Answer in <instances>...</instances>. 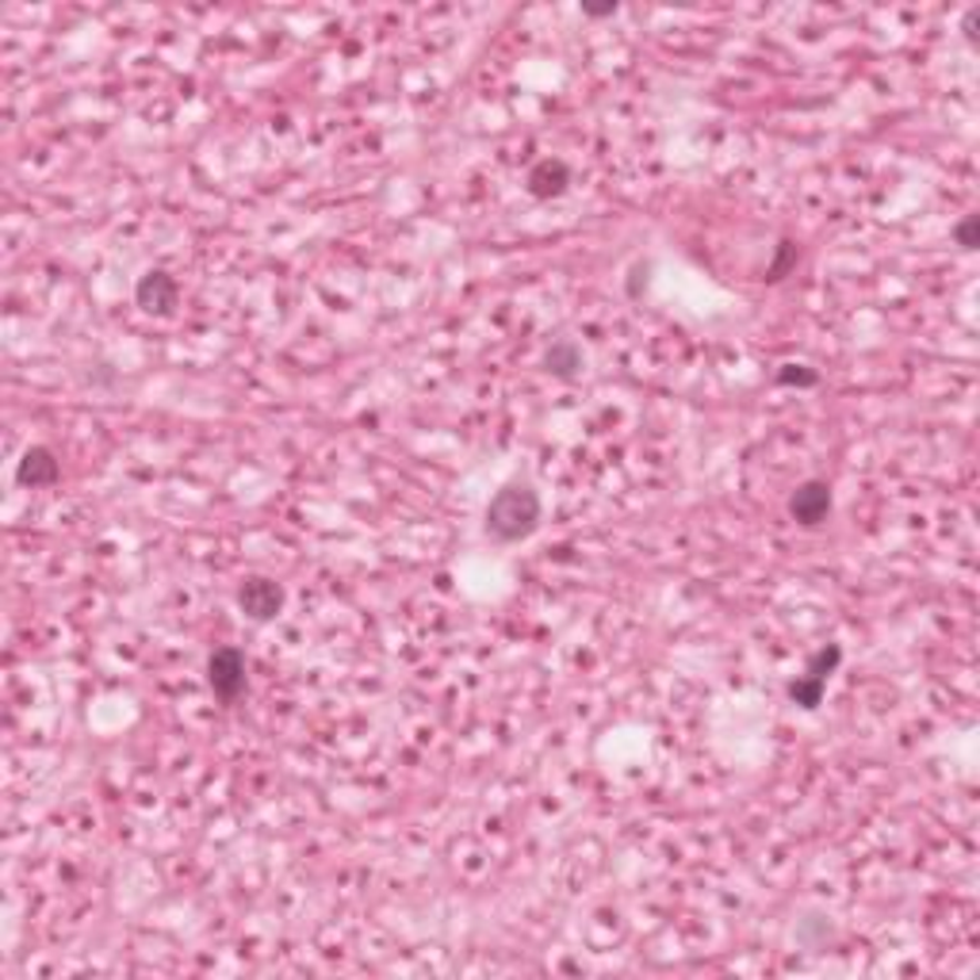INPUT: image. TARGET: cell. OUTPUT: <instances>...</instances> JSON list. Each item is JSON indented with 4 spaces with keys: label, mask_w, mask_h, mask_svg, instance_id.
I'll list each match as a JSON object with an SVG mask.
<instances>
[{
    "label": "cell",
    "mask_w": 980,
    "mask_h": 980,
    "mask_svg": "<svg viewBox=\"0 0 980 980\" xmlns=\"http://www.w3.org/2000/svg\"><path fill=\"white\" fill-rule=\"evenodd\" d=\"M207 686L219 701H238L246 694V655L238 647H219L207 659Z\"/></svg>",
    "instance_id": "3"
},
{
    "label": "cell",
    "mask_w": 980,
    "mask_h": 980,
    "mask_svg": "<svg viewBox=\"0 0 980 980\" xmlns=\"http://www.w3.org/2000/svg\"><path fill=\"white\" fill-rule=\"evenodd\" d=\"M953 238H958L961 249H977L980 246V215H966V219L953 227Z\"/></svg>",
    "instance_id": "11"
},
{
    "label": "cell",
    "mask_w": 980,
    "mask_h": 980,
    "mask_svg": "<svg viewBox=\"0 0 980 980\" xmlns=\"http://www.w3.org/2000/svg\"><path fill=\"white\" fill-rule=\"evenodd\" d=\"M58 476H62V463H58V456L50 452L46 445H31L28 452H23L20 468H15V483L20 487H54Z\"/></svg>",
    "instance_id": "7"
},
{
    "label": "cell",
    "mask_w": 980,
    "mask_h": 980,
    "mask_svg": "<svg viewBox=\"0 0 980 980\" xmlns=\"http://www.w3.org/2000/svg\"><path fill=\"white\" fill-rule=\"evenodd\" d=\"M284 586L277 583V578H264V575H249L242 578V586H238V605H242V613L249 621H272L280 617V609H284Z\"/></svg>",
    "instance_id": "5"
},
{
    "label": "cell",
    "mask_w": 980,
    "mask_h": 980,
    "mask_svg": "<svg viewBox=\"0 0 980 980\" xmlns=\"http://www.w3.org/2000/svg\"><path fill=\"white\" fill-rule=\"evenodd\" d=\"M778 384H782V387H816L820 372L804 368V364H782V372H778Z\"/></svg>",
    "instance_id": "10"
},
{
    "label": "cell",
    "mask_w": 980,
    "mask_h": 980,
    "mask_svg": "<svg viewBox=\"0 0 980 980\" xmlns=\"http://www.w3.org/2000/svg\"><path fill=\"white\" fill-rule=\"evenodd\" d=\"M796 264V246L793 242H782V253H778V261L770 264V272H767V280H782L789 269H793Z\"/></svg>",
    "instance_id": "12"
},
{
    "label": "cell",
    "mask_w": 980,
    "mask_h": 980,
    "mask_svg": "<svg viewBox=\"0 0 980 980\" xmlns=\"http://www.w3.org/2000/svg\"><path fill=\"white\" fill-rule=\"evenodd\" d=\"M544 368L552 372V376H560V379H575L578 372L586 368V356H583V348L571 342V337H560V342L544 353Z\"/></svg>",
    "instance_id": "9"
},
{
    "label": "cell",
    "mask_w": 980,
    "mask_h": 980,
    "mask_svg": "<svg viewBox=\"0 0 980 980\" xmlns=\"http://www.w3.org/2000/svg\"><path fill=\"white\" fill-rule=\"evenodd\" d=\"M567 185H571V169H567V161H560V157H544V161H536L525 177L529 196H536V199L563 196L567 192Z\"/></svg>",
    "instance_id": "8"
},
{
    "label": "cell",
    "mask_w": 980,
    "mask_h": 980,
    "mask_svg": "<svg viewBox=\"0 0 980 980\" xmlns=\"http://www.w3.org/2000/svg\"><path fill=\"white\" fill-rule=\"evenodd\" d=\"M583 12H586V15H594V20H597V15H613V12H617V4H597V8H594V4H586Z\"/></svg>",
    "instance_id": "13"
},
{
    "label": "cell",
    "mask_w": 980,
    "mask_h": 980,
    "mask_svg": "<svg viewBox=\"0 0 980 980\" xmlns=\"http://www.w3.org/2000/svg\"><path fill=\"white\" fill-rule=\"evenodd\" d=\"M135 299H138V306H143L146 314H157V319H169V314L177 311L180 288H177V280H173L165 269H149L146 277L138 280Z\"/></svg>",
    "instance_id": "6"
},
{
    "label": "cell",
    "mask_w": 980,
    "mask_h": 980,
    "mask_svg": "<svg viewBox=\"0 0 980 980\" xmlns=\"http://www.w3.org/2000/svg\"><path fill=\"white\" fill-rule=\"evenodd\" d=\"M540 518H544V505L536 490L529 483H505L487 505V536L498 544H518L536 533Z\"/></svg>",
    "instance_id": "1"
},
{
    "label": "cell",
    "mask_w": 980,
    "mask_h": 980,
    "mask_svg": "<svg viewBox=\"0 0 980 980\" xmlns=\"http://www.w3.org/2000/svg\"><path fill=\"white\" fill-rule=\"evenodd\" d=\"M832 510H835V498L824 479H804V483L789 494V518L804 529H820L832 518Z\"/></svg>",
    "instance_id": "4"
},
{
    "label": "cell",
    "mask_w": 980,
    "mask_h": 980,
    "mask_svg": "<svg viewBox=\"0 0 980 980\" xmlns=\"http://www.w3.org/2000/svg\"><path fill=\"white\" fill-rule=\"evenodd\" d=\"M838 663H843V647L838 644H827L820 647L816 655L809 659V667H804V675H796L793 682H789V701L801 705V709H820V701H824L827 694V678L838 670Z\"/></svg>",
    "instance_id": "2"
}]
</instances>
